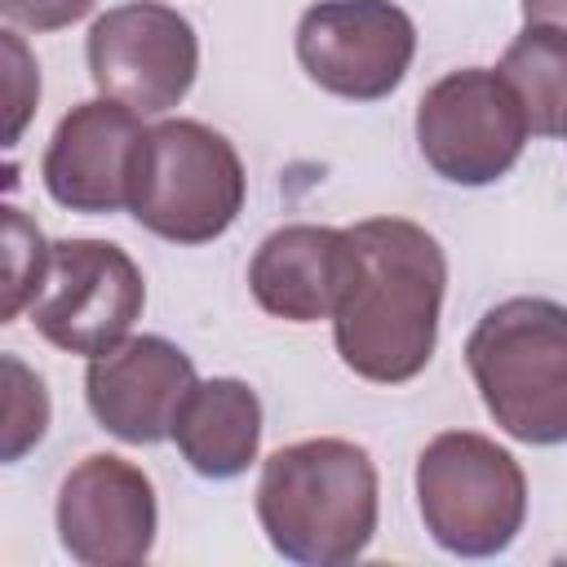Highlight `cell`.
Instances as JSON below:
<instances>
[{
    "instance_id": "obj_3",
    "label": "cell",
    "mask_w": 567,
    "mask_h": 567,
    "mask_svg": "<svg viewBox=\"0 0 567 567\" xmlns=\"http://www.w3.org/2000/svg\"><path fill=\"white\" fill-rule=\"evenodd\" d=\"M465 363L487 416L518 443H567V306L509 297L483 310Z\"/></svg>"
},
{
    "instance_id": "obj_2",
    "label": "cell",
    "mask_w": 567,
    "mask_h": 567,
    "mask_svg": "<svg viewBox=\"0 0 567 567\" xmlns=\"http://www.w3.org/2000/svg\"><path fill=\"white\" fill-rule=\"evenodd\" d=\"M377 465L350 439H301L261 461L257 523L288 563H354L377 536Z\"/></svg>"
},
{
    "instance_id": "obj_10",
    "label": "cell",
    "mask_w": 567,
    "mask_h": 567,
    "mask_svg": "<svg viewBox=\"0 0 567 567\" xmlns=\"http://www.w3.org/2000/svg\"><path fill=\"white\" fill-rule=\"evenodd\" d=\"M58 540L84 567H133L155 545V487L142 465L93 452L58 487Z\"/></svg>"
},
{
    "instance_id": "obj_6",
    "label": "cell",
    "mask_w": 567,
    "mask_h": 567,
    "mask_svg": "<svg viewBox=\"0 0 567 567\" xmlns=\"http://www.w3.org/2000/svg\"><path fill=\"white\" fill-rule=\"evenodd\" d=\"M527 115L501 71L461 66L416 102L421 159L452 186H492L527 146Z\"/></svg>"
},
{
    "instance_id": "obj_19",
    "label": "cell",
    "mask_w": 567,
    "mask_h": 567,
    "mask_svg": "<svg viewBox=\"0 0 567 567\" xmlns=\"http://www.w3.org/2000/svg\"><path fill=\"white\" fill-rule=\"evenodd\" d=\"M97 0H0V13L9 18V27H27V31H62L71 22H80Z\"/></svg>"
},
{
    "instance_id": "obj_17",
    "label": "cell",
    "mask_w": 567,
    "mask_h": 567,
    "mask_svg": "<svg viewBox=\"0 0 567 567\" xmlns=\"http://www.w3.org/2000/svg\"><path fill=\"white\" fill-rule=\"evenodd\" d=\"M49 248L40 226L22 213V208H4V323L22 315V306H31V297L40 292L44 266H49Z\"/></svg>"
},
{
    "instance_id": "obj_5",
    "label": "cell",
    "mask_w": 567,
    "mask_h": 567,
    "mask_svg": "<svg viewBox=\"0 0 567 567\" xmlns=\"http://www.w3.org/2000/svg\"><path fill=\"white\" fill-rule=\"evenodd\" d=\"M416 509L439 549L456 558H496L523 532L527 474L496 439L443 430L416 456Z\"/></svg>"
},
{
    "instance_id": "obj_11",
    "label": "cell",
    "mask_w": 567,
    "mask_h": 567,
    "mask_svg": "<svg viewBox=\"0 0 567 567\" xmlns=\"http://www.w3.org/2000/svg\"><path fill=\"white\" fill-rule=\"evenodd\" d=\"M195 385V363L168 337H124L106 354L89 359L84 399L93 421L120 443H164Z\"/></svg>"
},
{
    "instance_id": "obj_13",
    "label": "cell",
    "mask_w": 567,
    "mask_h": 567,
    "mask_svg": "<svg viewBox=\"0 0 567 567\" xmlns=\"http://www.w3.org/2000/svg\"><path fill=\"white\" fill-rule=\"evenodd\" d=\"M341 284V230L292 221L270 230L248 266V288L257 306L288 323L332 319Z\"/></svg>"
},
{
    "instance_id": "obj_14",
    "label": "cell",
    "mask_w": 567,
    "mask_h": 567,
    "mask_svg": "<svg viewBox=\"0 0 567 567\" xmlns=\"http://www.w3.org/2000/svg\"><path fill=\"white\" fill-rule=\"evenodd\" d=\"M173 443L199 478H239L261 447V399L239 377L195 381L177 421Z\"/></svg>"
},
{
    "instance_id": "obj_18",
    "label": "cell",
    "mask_w": 567,
    "mask_h": 567,
    "mask_svg": "<svg viewBox=\"0 0 567 567\" xmlns=\"http://www.w3.org/2000/svg\"><path fill=\"white\" fill-rule=\"evenodd\" d=\"M4 58H9V146L22 137V128H27V120H31V111H35V97H40V71H35V62H31V53H27V44H22V35L9 27L4 31Z\"/></svg>"
},
{
    "instance_id": "obj_8",
    "label": "cell",
    "mask_w": 567,
    "mask_h": 567,
    "mask_svg": "<svg viewBox=\"0 0 567 567\" xmlns=\"http://www.w3.org/2000/svg\"><path fill=\"white\" fill-rule=\"evenodd\" d=\"M84 58L102 97L124 102L137 115H164L195 84L199 40L177 9L159 0H133L106 9L89 27Z\"/></svg>"
},
{
    "instance_id": "obj_16",
    "label": "cell",
    "mask_w": 567,
    "mask_h": 567,
    "mask_svg": "<svg viewBox=\"0 0 567 567\" xmlns=\"http://www.w3.org/2000/svg\"><path fill=\"white\" fill-rule=\"evenodd\" d=\"M0 368H4V447H0V456L22 461L49 430V390L18 354H4Z\"/></svg>"
},
{
    "instance_id": "obj_7",
    "label": "cell",
    "mask_w": 567,
    "mask_h": 567,
    "mask_svg": "<svg viewBox=\"0 0 567 567\" xmlns=\"http://www.w3.org/2000/svg\"><path fill=\"white\" fill-rule=\"evenodd\" d=\"M146 284L137 261L106 239H58L27 315L66 354H106L142 319Z\"/></svg>"
},
{
    "instance_id": "obj_4",
    "label": "cell",
    "mask_w": 567,
    "mask_h": 567,
    "mask_svg": "<svg viewBox=\"0 0 567 567\" xmlns=\"http://www.w3.org/2000/svg\"><path fill=\"white\" fill-rule=\"evenodd\" d=\"M244 190V159L217 128L164 120L137 146L128 213L168 244H208L235 226Z\"/></svg>"
},
{
    "instance_id": "obj_9",
    "label": "cell",
    "mask_w": 567,
    "mask_h": 567,
    "mask_svg": "<svg viewBox=\"0 0 567 567\" xmlns=\"http://www.w3.org/2000/svg\"><path fill=\"white\" fill-rule=\"evenodd\" d=\"M297 62L332 97H390L416 53L412 18L390 0H319L297 22Z\"/></svg>"
},
{
    "instance_id": "obj_15",
    "label": "cell",
    "mask_w": 567,
    "mask_h": 567,
    "mask_svg": "<svg viewBox=\"0 0 567 567\" xmlns=\"http://www.w3.org/2000/svg\"><path fill=\"white\" fill-rule=\"evenodd\" d=\"M496 71L514 89L536 137H567V31L523 27Z\"/></svg>"
},
{
    "instance_id": "obj_20",
    "label": "cell",
    "mask_w": 567,
    "mask_h": 567,
    "mask_svg": "<svg viewBox=\"0 0 567 567\" xmlns=\"http://www.w3.org/2000/svg\"><path fill=\"white\" fill-rule=\"evenodd\" d=\"M527 27H554L567 31V0H518Z\"/></svg>"
},
{
    "instance_id": "obj_1",
    "label": "cell",
    "mask_w": 567,
    "mask_h": 567,
    "mask_svg": "<svg viewBox=\"0 0 567 567\" xmlns=\"http://www.w3.org/2000/svg\"><path fill=\"white\" fill-rule=\"evenodd\" d=\"M443 288L447 257L425 226L408 217H368L346 226L332 306L341 363L377 385L421 377L439 346Z\"/></svg>"
},
{
    "instance_id": "obj_12",
    "label": "cell",
    "mask_w": 567,
    "mask_h": 567,
    "mask_svg": "<svg viewBox=\"0 0 567 567\" xmlns=\"http://www.w3.org/2000/svg\"><path fill=\"white\" fill-rule=\"evenodd\" d=\"M142 137H146L142 115L128 111L124 102L93 97L71 106L58 120L40 159L49 199L89 217L128 208V182Z\"/></svg>"
}]
</instances>
